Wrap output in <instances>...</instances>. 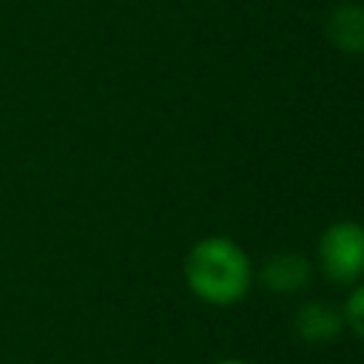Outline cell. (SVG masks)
Listing matches in <instances>:
<instances>
[{
  "instance_id": "obj_1",
  "label": "cell",
  "mask_w": 364,
  "mask_h": 364,
  "mask_svg": "<svg viewBox=\"0 0 364 364\" xmlns=\"http://www.w3.org/2000/svg\"><path fill=\"white\" fill-rule=\"evenodd\" d=\"M182 279L202 304L233 307L253 290L256 267L236 239L213 233L191 245L182 262Z\"/></svg>"
},
{
  "instance_id": "obj_2",
  "label": "cell",
  "mask_w": 364,
  "mask_h": 364,
  "mask_svg": "<svg viewBox=\"0 0 364 364\" xmlns=\"http://www.w3.org/2000/svg\"><path fill=\"white\" fill-rule=\"evenodd\" d=\"M316 270L338 287L364 279V225L355 219L330 222L316 242Z\"/></svg>"
},
{
  "instance_id": "obj_3",
  "label": "cell",
  "mask_w": 364,
  "mask_h": 364,
  "mask_svg": "<svg viewBox=\"0 0 364 364\" xmlns=\"http://www.w3.org/2000/svg\"><path fill=\"white\" fill-rule=\"evenodd\" d=\"M316 276V264L304 256V253H296V250H282V253H273L264 259V264L256 270V279L259 284L267 290V293H276V296H296V293H304L310 287Z\"/></svg>"
},
{
  "instance_id": "obj_4",
  "label": "cell",
  "mask_w": 364,
  "mask_h": 364,
  "mask_svg": "<svg viewBox=\"0 0 364 364\" xmlns=\"http://www.w3.org/2000/svg\"><path fill=\"white\" fill-rule=\"evenodd\" d=\"M344 330L341 307L327 299H307L293 313V333L304 344H330Z\"/></svg>"
},
{
  "instance_id": "obj_5",
  "label": "cell",
  "mask_w": 364,
  "mask_h": 364,
  "mask_svg": "<svg viewBox=\"0 0 364 364\" xmlns=\"http://www.w3.org/2000/svg\"><path fill=\"white\" fill-rule=\"evenodd\" d=\"M327 40L344 51V54H364V6L344 0L338 6H333V11L327 14L324 23Z\"/></svg>"
},
{
  "instance_id": "obj_6",
  "label": "cell",
  "mask_w": 364,
  "mask_h": 364,
  "mask_svg": "<svg viewBox=\"0 0 364 364\" xmlns=\"http://www.w3.org/2000/svg\"><path fill=\"white\" fill-rule=\"evenodd\" d=\"M347 299L341 304V316H344V327L364 341V279L355 282L353 287H347Z\"/></svg>"
},
{
  "instance_id": "obj_7",
  "label": "cell",
  "mask_w": 364,
  "mask_h": 364,
  "mask_svg": "<svg viewBox=\"0 0 364 364\" xmlns=\"http://www.w3.org/2000/svg\"><path fill=\"white\" fill-rule=\"evenodd\" d=\"M213 364H250V361H242V358H219Z\"/></svg>"
}]
</instances>
